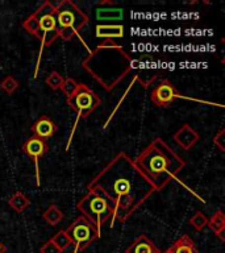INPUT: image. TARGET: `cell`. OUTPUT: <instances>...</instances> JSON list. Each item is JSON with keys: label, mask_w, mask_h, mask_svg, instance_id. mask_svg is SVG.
Segmentation results:
<instances>
[{"label": "cell", "mask_w": 225, "mask_h": 253, "mask_svg": "<svg viewBox=\"0 0 225 253\" xmlns=\"http://www.w3.org/2000/svg\"><path fill=\"white\" fill-rule=\"evenodd\" d=\"M66 233L67 236L70 237L71 244L74 245L75 252L84 251L98 237H100V232L96 229V227L83 215L78 216L71 223L70 227L67 228Z\"/></svg>", "instance_id": "5"}, {"label": "cell", "mask_w": 225, "mask_h": 253, "mask_svg": "<svg viewBox=\"0 0 225 253\" xmlns=\"http://www.w3.org/2000/svg\"><path fill=\"white\" fill-rule=\"evenodd\" d=\"M87 190L102 194L113 210L112 220L120 223L132 216L157 191L125 153H118L87 185Z\"/></svg>", "instance_id": "1"}, {"label": "cell", "mask_w": 225, "mask_h": 253, "mask_svg": "<svg viewBox=\"0 0 225 253\" xmlns=\"http://www.w3.org/2000/svg\"><path fill=\"white\" fill-rule=\"evenodd\" d=\"M99 20H120L122 17V9H104L100 8L96 11Z\"/></svg>", "instance_id": "18"}, {"label": "cell", "mask_w": 225, "mask_h": 253, "mask_svg": "<svg viewBox=\"0 0 225 253\" xmlns=\"http://www.w3.org/2000/svg\"><path fill=\"white\" fill-rule=\"evenodd\" d=\"M134 164L153 183L157 191L163 189L171 178L186 166L185 160L179 157L162 138L154 140L136 158Z\"/></svg>", "instance_id": "2"}, {"label": "cell", "mask_w": 225, "mask_h": 253, "mask_svg": "<svg viewBox=\"0 0 225 253\" xmlns=\"http://www.w3.org/2000/svg\"><path fill=\"white\" fill-rule=\"evenodd\" d=\"M199 133L193 129L189 124H183L179 129L174 133V140L181 146L183 150H189L197 141H199Z\"/></svg>", "instance_id": "8"}, {"label": "cell", "mask_w": 225, "mask_h": 253, "mask_svg": "<svg viewBox=\"0 0 225 253\" xmlns=\"http://www.w3.org/2000/svg\"><path fill=\"white\" fill-rule=\"evenodd\" d=\"M19 82L16 81L12 75H8V77H5L4 78V81L1 82V88H3L5 92H7L8 95H12L13 92H15L17 88H19Z\"/></svg>", "instance_id": "22"}, {"label": "cell", "mask_w": 225, "mask_h": 253, "mask_svg": "<svg viewBox=\"0 0 225 253\" xmlns=\"http://www.w3.org/2000/svg\"><path fill=\"white\" fill-rule=\"evenodd\" d=\"M79 83H76L73 78H66L63 81L62 86H61V90L65 95H66L67 98H70L71 95L74 94L75 91L78 90Z\"/></svg>", "instance_id": "23"}, {"label": "cell", "mask_w": 225, "mask_h": 253, "mask_svg": "<svg viewBox=\"0 0 225 253\" xmlns=\"http://www.w3.org/2000/svg\"><path fill=\"white\" fill-rule=\"evenodd\" d=\"M67 104L71 107V110L78 112L80 118H87L102 104V99L86 84L79 83L78 90L70 98H67Z\"/></svg>", "instance_id": "6"}, {"label": "cell", "mask_w": 225, "mask_h": 253, "mask_svg": "<svg viewBox=\"0 0 225 253\" xmlns=\"http://www.w3.org/2000/svg\"><path fill=\"white\" fill-rule=\"evenodd\" d=\"M181 96L179 91L177 90V87L174 86L173 83L163 79L159 84H158L150 95L151 102L157 107H169L173 102H175V99Z\"/></svg>", "instance_id": "7"}, {"label": "cell", "mask_w": 225, "mask_h": 253, "mask_svg": "<svg viewBox=\"0 0 225 253\" xmlns=\"http://www.w3.org/2000/svg\"><path fill=\"white\" fill-rule=\"evenodd\" d=\"M76 35L73 29H67V28H62V29H58V37L63 40V41H70L74 36Z\"/></svg>", "instance_id": "26"}, {"label": "cell", "mask_w": 225, "mask_h": 253, "mask_svg": "<svg viewBox=\"0 0 225 253\" xmlns=\"http://www.w3.org/2000/svg\"><path fill=\"white\" fill-rule=\"evenodd\" d=\"M23 27L24 29L32 36H36V37H38L39 35V23H38V19L36 17L33 13H32L29 17L25 19V21L23 23Z\"/></svg>", "instance_id": "17"}, {"label": "cell", "mask_w": 225, "mask_h": 253, "mask_svg": "<svg viewBox=\"0 0 225 253\" xmlns=\"http://www.w3.org/2000/svg\"><path fill=\"white\" fill-rule=\"evenodd\" d=\"M126 253H161L150 239L141 235L126 248Z\"/></svg>", "instance_id": "11"}, {"label": "cell", "mask_w": 225, "mask_h": 253, "mask_svg": "<svg viewBox=\"0 0 225 253\" xmlns=\"http://www.w3.org/2000/svg\"><path fill=\"white\" fill-rule=\"evenodd\" d=\"M54 17L57 20L58 29L67 28V29H73L75 33L82 31L88 23V17L80 11V8L76 4L70 0H63L55 5Z\"/></svg>", "instance_id": "4"}, {"label": "cell", "mask_w": 225, "mask_h": 253, "mask_svg": "<svg viewBox=\"0 0 225 253\" xmlns=\"http://www.w3.org/2000/svg\"><path fill=\"white\" fill-rule=\"evenodd\" d=\"M5 251H7V248H5V245L0 241V253H5Z\"/></svg>", "instance_id": "27"}, {"label": "cell", "mask_w": 225, "mask_h": 253, "mask_svg": "<svg viewBox=\"0 0 225 253\" xmlns=\"http://www.w3.org/2000/svg\"><path fill=\"white\" fill-rule=\"evenodd\" d=\"M209 228L212 229L215 235H216L221 241H225V215L223 211H216L213 213L212 217L208 219Z\"/></svg>", "instance_id": "12"}, {"label": "cell", "mask_w": 225, "mask_h": 253, "mask_svg": "<svg viewBox=\"0 0 225 253\" xmlns=\"http://www.w3.org/2000/svg\"><path fill=\"white\" fill-rule=\"evenodd\" d=\"M39 252L41 253H62V251H61V249H59L50 239V240L46 241V243H45V244L41 247Z\"/></svg>", "instance_id": "24"}, {"label": "cell", "mask_w": 225, "mask_h": 253, "mask_svg": "<svg viewBox=\"0 0 225 253\" xmlns=\"http://www.w3.org/2000/svg\"><path fill=\"white\" fill-rule=\"evenodd\" d=\"M9 206H11L12 209L15 210L17 213L24 212L25 210L31 206V201L28 199V197H25L21 191H17L9 198V201H8Z\"/></svg>", "instance_id": "15"}, {"label": "cell", "mask_w": 225, "mask_h": 253, "mask_svg": "<svg viewBox=\"0 0 225 253\" xmlns=\"http://www.w3.org/2000/svg\"><path fill=\"white\" fill-rule=\"evenodd\" d=\"M76 209L96 227L99 232L108 220L113 219V210L110 202L102 194L94 190H88L84 197L78 202Z\"/></svg>", "instance_id": "3"}, {"label": "cell", "mask_w": 225, "mask_h": 253, "mask_svg": "<svg viewBox=\"0 0 225 253\" xmlns=\"http://www.w3.org/2000/svg\"><path fill=\"white\" fill-rule=\"evenodd\" d=\"M42 219L46 221L47 224L50 225H57L59 224L63 219V213L62 211L57 207L55 205L49 206V209L42 213Z\"/></svg>", "instance_id": "16"}, {"label": "cell", "mask_w": 225, "mask_h": 253, "mask_svg": "<svg viewBox=\"0 0 225 253\" xmlns=\"http://www.w3.org/2000/svg\"><path fill=\"white\" fill-rule=\"evenodd\" d=\"M189 224L192 225L196 231H203L205 225L208 224V219H207V216H205L204 213L200 212V211H197V212L189 219Z\"/></svg>", "instance_id": "21"}, {"label": "cell", "mask_w": 225, "mask_h": 253, "mask_svg": "<svg viewBox=\"0 0 225 253\" xmlns=\"http://www.w3.org/2000/svg\"><path fill=\"white\" fill-rule=\"evenodd\" d=\"M51 241L54 243L57 247H58L61 251H65V249H67L71 245V240H70V237L67 236V233L66 231H59V232H57L54 235V236L51 237Z\"/></svg>", "instance_id": "19"}, {"label": "cell", "mask_w": 225, "mask_h": 253, "mask_svg": "<svg viewBox=\"0 0 225 253\" xmlns=\"http://www.w3.org/2000/svg\"><path fill=\"white\" fill-rule=\"evenodd\" d=\"M32 132L35 133V137L41 138L43 141H46L47 138L53 137V134L57 132V126L49 116L42 115L39 116L32 126Z\"/></svg>", "instance_id": "9"}, {"label": "cell", "mask_w": 225, "mask_h": 253, "mask_svg": "<svg viewBox=\"0 0 225 253\" xmlns=\"http://www.w3.org/2000/svg\"><path fill=\"white\" fill-rule=\"evenodd\" d=\"M163 253H171V252H170L169 249H167V251H165V252H163Z\"/></svg>", "instance_id": "28"}, {"label": "cell", "mask_w": 225, "mask_h": 253, "mask_svg": "<svg viewBox=\"0 0 225 253\" xmlns=\"http://www.w3.org/2000/svg\"><path fill=\"white\" fill-rule=\"evenodd\" d=\"M171 253H197L196 247L188 235H183L169 248Z\"/></svg>", "instance_id": "13"}, {"label": "cell", "mask_w": 225, "mask_h": 253, "mask_svg": "<svg viewBox=\"0 0 225 253\" xmlns=\"http://www.w3.org/2000/svg\"><path fill=\"white\" fill-rule=\"evenodd\" d=\"M63 81H65V78L59 73H57V71H51L50 74L46 77V79H45V82H46V84L50 87L51 90H58V88H61Z\"/></svg>", "instance_id": "20"}, {"label": "cell", "mask_w": 225, "mask_h": 253, "mask_svg": "<svg viewBox=\"0 0 225 253\" xmlns=\"http://www.w3.org/2000/svg\"><path fill=\"white\" fill-rule=\"evenodd\" d=\"M96 36L102 39L112 40L114 37H122L124 36V28L122 25H98L96 27Z\"/></svg>", "instance_id": "14"}, {"label": "cell", "mask_w": 225, "mask_h": 253, "mask_svg": "<svg viewBox=\"0 0 225 253\" xmlns=\"http://www.w3.org/2000/svg\"><path fill=\"white\" fill-rule=\"evenodd\" d=\"M47 149H49V145L46 144V141H43L41 138L35 137V136L31 138H28L23 145V152L35 160L36 165H37L38 158L46 154Z\"/></svg>", "instance_id": "10"}, {"label": "cell", "mask_w": 225, "mask_h": 253, "mask_svg": "<svg viewBox=\"0 0 225 253\" xmlns=\"http://www.w3.org/2000/svg\"><path fill=\"white\" fill-rule=\"evenodd\" d=\"M224 138H225V129H220V132L215 136L213 138V144L221 150V152H224L225 148H224Z\"/></svg>", "instance_id": "25"}]
</instances>
